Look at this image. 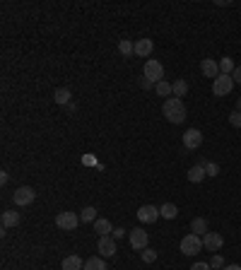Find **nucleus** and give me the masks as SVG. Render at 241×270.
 Returning <instances> with one entry per match:
<instances>
[{"label": "nucleus", "mask_w": 241, "mask_h": 270, "mask_svg": "<svg viewBox=\"0 0 241 270\" xmlns=\"http://www.w3.org/2000/svg\"><path fill=\"white\" fill-rule=\"evenodd\" d=\"M162 111H164V116H167L169 123H176V126H179V123H184V121H186V104H184V99L171 97V99L164 102Z\"/></svg>", "instance_id": "1"}, {"label": "nucleus", "mask_w": 241, "mask_h": 270, "mask_svg": "<svg viewBox=\"0 0 241 270\" xmlns=\"http://www.w3.org/2000/svg\"><path fill=\"white\" fill-rule=\"evenodd\" d=\"M200 249H203V236L188 234L181 239V253H184V256H198Z\"/></svg>", "instance_id": "2"}, {"label": "nucleus", "mask_w": 241, "mask_h": 270, "mask_svg": "<svg viewBox=\"0 0 241 270\" xmlns=\"http://www.w3.org/2000/svg\"><path fill=\"white\" fill-rule=\"evenodd\" d=\"M145 77H147V80L152 82V85L162 82V80H164V65H162L159 60L149 58L147 63H145Z\"/></svg>", "instance_id": "3"}, {"label": "nucleus", "mask_w": 241, "mask_h": 270, "mask_svg": "<svg viewBox=\"0 0 241 270\" xmlns=\"http://www.w3.org/2000/svg\"><path fill=\"white\" fill-rule=\"evenodd\" d=\"M234 85H237V82H234L232 75H220V77L212 82V94H215V97H227L229 92L234 90Z\"/></svg>", "instance_id": "4"}, {"label": "nucleus", "mask_w": 241, "mask_h": 270, "mask_svg": "<svg viewBox=\"0 0 241 270\" xmlns=\"http://www.w3.org/2000/svg\"><path fill=\"white\" fill-rule=\"evenodd\" d=\"M34 198H37V193H34V188H29V186H19V188H15V193H12V200H15L17 208L32 205Z\"/></svg>", "instance_id": "5"}, {"label": "nucleus", "mask_w": 241, "mask_h": 270, "mask_svg": "<svg viewBox=\"0 0 241 270\" xmlns=\"http://www.w3.org/2000/svg\"><path fill=\"white\" fill-rule=\"evenodd\" d=\"M77 224H80V215H75V213H58L56 215V227L63 232H75Z\"/></svg>", "instance_id": "6"}, {"label": "nucleus", "mask_w": 241, "mask_h": 270, "mask_svg": "<svg viewBox=\"0 0 241 270\" xmlns=\"http://www.w3.org/2000/svg\"><path fill=\"white\" fill-rule=\"evenodd\" d=\"M203 145V133L198 128H188L184 133V147L186 150H198Z\"/></svg>", "instance_id": "7"}, {"label": "nucleus", "mask_w": 241, "mask_h": 270, "mask_svg": "<svg viewBox=\"0 0 241 270\" xmlns=\"http://www.w3.org/2000/svg\"><path fill=\"white\" fill-rule=\"evenodd\" d=\"M130 246L135 249V251H143V249H147V232L145 229H140V227H135V229H130Z\"/></svg>", "instance_id": "8"}, {"label": "nucleus", "mask_w": 241, "mask_h": 270, "mask_svg": "<svg viewBox=\"0 0 241 270\" xmlns=\"http://www.w3.org/2000/svg\"><path fill=\"white\" fill-rule=\"evenodd\" d=\"M99 253L104 258H113L116 256V239L113 236H99V244H96Z\"/></svg>", "instance_id": "9"}, {"label": "nucleus", "mask_w": 241, "mask_h": 270, "mask_svg": "<svg viewBox=\"0 0 241 270\" xmlns=\"http://www.w3.org/2000/svg\"><path fill=\"white\" fill-rule=\"evenodd\" d=\"M222 244H224V236L217 234V232H207L203 236V249H207V251H220Z\"/></svg>", "instance_id": "10"}, {"label": "nucleus", "mask_w": 241, "mask_h": 270, "mask_svg": "<svg viewBox=\"0 0 241 270\" xmlns=\"http://www.w3.org/2000/svg\"><path fill=\"white\" fill-rule=\"evenodd\" d=\"M159 208H154V205H143V208H140V210H138V219H140V222H149V224H152V222H157V219H159Z\"/></svg>", "instance_id": "11"}, {"label": "nucleus", "mask_w": 241, "mask_h": 270, "mask_svg": "<svg viewBox=\"0 0 241 270\" xmlns=\"http://www.w3.org/2000/svg\"><path fill=\"white\" fill-rule=\"evenodd\" d=\"M200 70H203L205 77H212V80H217L222 72H220V63H215V60H210V58H205L203 63H200Z\"/></svg>", "instance_id": "12"}, {"label": "nucleus", "mask_w": 241, "mask_h": 270, "mask_svg": "<svg viewBox=\"0 0 241 270\" xmlns=\"http://www.w3.org/2000/svg\"><path fill=\"white\" fill-rule=\"evenodd\" d=\"M152 49H154L152 39H138L135 41V55H140V58H147L152 54Z\"/></svg>", "instance_id": "13"}, {"label": "nucleus", "mask_w": 241, "mask_h": 270, "mask_svg": "<svg viewBox=\"0 0 241 270\" xmlns=\"http://www.w3.org/2000/svg\"><path fill=\"white\" fill-rule=\"evenodd\" d=\"M60 268L63 270H82L85 268V261H82L80 256H68V258H63Z\"/></svg>", "instance_id": "14"}, {"label": "nucleus", "mask_w": 241, "mask_h": 270, "mask_svg": "<svg viewBox=\"0 0 241 270\" xmlns=\"http://www.w3.org/2000/svg\"><path fill=\"white\" fill-rule=\"evenodd\" d=\"M0 219H2V229H7V227H17L22 217H19V213H15V210H5Z\"/></svg>", "instance_id": "15"}, {"label": "nucleus", "mask_w": 241, "mask_h": 270, "mask_svg": "<svg viewBox=\"0 0 241 270\" xmlns=\"http://www.w3.org/2000/svg\"><path fill=\"white\" fill-rule=\"evenodd\" d=\"M94 232H96L99 236H111V232H113L111 222H109V219H104V217H99V219L94 222Z\"/></svg>", "instance_id": "16"}, {"label": "nucleus", "mask_w": 241, "mask_h": 270, "mask_svg": "<svg viewBox=\"0 0 241 270\" xmlns=\"http://www.w3.org/2000/svg\"><path fill=\"white\" fill-rule=\"evenodd\" d=\"M205 176H207V174H205L203 164H195V166H191V169H188V181H191V183H200Z\"/></svg>", "instance_id": "17"}, {"label": "nucleus", "mask_w": 241, "mask_h": 270, "mask_svg": "<svg viewBox=\"0 0 241 270\" xmlns=\"http://www.w3.org/2000/svg\"><path fill=\"white\" fill-rule=\"evenodd\" d=\"M70 97H73V94H70L68 87H58V90L53 92V102L60 104V107H68V104H70Z\"/></svg>", "instance_id": "18"}, {"label": "nucleus", "mask_w": 241, "mask_h": 270, "mask_svg": "<svg viewBox=\"0 0 241 270\" xmlns=\"http://www.w3.org/2000/svg\"><path fill=\"white\" fill-rule=\"evenodd\" d=\"M191 234H198V236L207 234V219H203V217H195V219L191 222Z\"/></svg>", "instance_id": "19"}, {"label": "nucleus", "mask_w": 241, "mask_h": 270, "mask_svg": "<svg viewBox=\"0 0 241 270\" xmlns=\"http://www.w3.org/2000/svg\"><path fill=\"white\" fill-rule=\"evenodd\" d=\"M159 215L164 217V219H176V217H179V208H176L174 203H164V205L159 208Z\"/></svg>", "instance_id": "20"}, {"label": "nucleus", "mask_w": 241, "mask_h": 270, "mask_svg": "<svg viewBox=\"0 0 241 270\" xmlns=\"http://www.w3.org/2000/svg\"><path fill=\"white\" fill-rule=\"evenodd\" d=\"M118 54L130 58V55L135 54V44H133L130 39H121V41H118Z\"/></svg>", "instance_id": "21"}, {"label": "nucleus", "mask_w": 241, "mask_h": 270, "mask_svg": "<svg viewBox=\"0 0 241 270\" xmlns=\"http://www.w3.org/2000/svg\"><path fill=\"white\" fill-rule=\"evenodd\" d=\"M186 92H188V82H186V80H176V82L171 85V94H174L176 99L186 97Z\"/></svg>", "instance_id": "22"}, {"label": "nucleus", "mask_w": 241, "mask_h": 270, "mask_svg": "<svg viewBox=\"0 0 241 270\" xmlns=\"http://www.w3.org/2000/svg\"><path fill=\"white\" fill-rule=\"evenodd\" d=\"M82 270H109L106 268V263H104V258H90V261H85V268Z\"/></svg>", "instance_id": "23"}, {"label": "nucleus", "mask_w": 241, "mask_h": 270, "mask_svg": "<svg viewBox=\"0 0 241 270\" xmlns=\"http://www.w3.org/2000/svg\"><path fill=\"white\" fill-rule=\"evenodd\" d=\"M96 219H99V217H96V210H94V208H85V210L80 213V222H85V224H92Z\"/></svg>", "instance_id": "24"}, {"label": "nucleus", "mask_w": 241, "mask_h": 270, "mask_svg": "<svg viewBox=\"0 0 241 270\" xmlns=\"http://www.w3.org/2000/svg\"><path fill=\"white\" fill-rule=\"evenodd\" d=\"M234 70H237V65H234V60H232L229 55L220 60V72H222V75H232Z\"/></svg>", "instance_id": "25"}, {"label": "nucleus", "mask_w": 241, "mask_h": 270, "mask_svg": "<svg viewBox=\"0 0 241 270\" xmlns=\"http://www.w3.org/2000/svg\"><path fill=\"white\" fill-rule=\"evenodd\" d=\"M154 92H157L159 97H169V94H171V85H169L167 80H162V82L154 85Z\"/></svg>", "instance_id": "26"}, {"label": "nucleus", "mask_w": 241, "mask_h": 270, "mask_svg": "<svg viewBox=\"0 0 241 270\" xmlns=\"http://www.w3.org/2000/svg\"><path fill=\"white\" fill-rule=\"evenodd\" d=\"M140 258H143L145 263H154V261H157V251L147 246V249H143V251H140Z\"/></svg>", "instance_id": "27"}, {"label": "nucleus", "mask_w": 241, "mask_h": 270, "mask_svg": "<svg viewBox=\"0 0 241 270\" xmlns=\"http://www.w3.org/2000/svg\"><path fill=\"white\" fill-rule=\"evenodd\" d=\"M203 166H205V174H207V176H217V174H220V164L203 162Z\"/></svg>", "instance_id": "28"}, {"label": "nucleus", "mask_w": 241, "mask_h": 270, "mask_svg": "<svg viewBox=\"0 0 241 270\" xmlns=\"http://www.w3.org/2000/svg\"><path fill=\"white\" fill-rule=\"evenodd\" d=\"M229 123H232L234 128H241V111H239V108L229 113Z\"/></svg>", "instance_id": "29"}, {"label": "nucleus", "mask_w": 241, "mask_h": 270, "mask_svg": "<svg viewBox=\"0 0 241 270\" xmlns=\"http://www.w3.org/2000/svg\"><path fill=\"white\" fill-rule=\"evenodd\" d=\"M224 266H227V263H224V258L220 256V253H215V256H212V261H210V268H224Z\"/></svg>", "instance_id": "30"}, {"label": "nucleus", "mask_w": 241, "mask_h": 270, "mask_svg": "<svg viewBox=\"0 0 241 270\" xmlns=\"http://www.w3.org/2000/svg\"><path fill=\"white\" fill-rule=\"evenodd\" d=\"M191 270H212V268H210V263H193Z\"/></svg>", "instance_id": "31"}, {"label": "nucleus", "mask_w": 241, "mask_h": 270, "mask_svg": "<svg viewBox=\"0 0 241 270\" xmlns=\"http://www.w3.org/2000/svg\"><path fill=\"white\" fill-rule=\"evenodd\" d=\"M232 77H234V82H237V85H241V65H237V70L232 72Z\"/></svg>", "instance_id": "32"}, {"label": "nucleus", "mask_w": 241, "mask_h": 270, "mask_svg": "<svg viewBox=\"0 0 241 270\" xmlns=\"http://www.w3.org/2000/svg\"><path fill=\"white\" fill-rule=\"evenodd\" d=\"M123 236H126V229H121V227L113 229V239H123Z\"/></svg>", "instance_id": "33"}, {"label": "nucleus", "mask_w": 241, "mask_h": 270, "mask_svg": "<svg viewBox=\"0 0 241 270\" xmlns=\"http://www.w3.org/2000/svg\"><path fill=\"white\" fill-rule=\"evenodd\" d=\"M140 87H145V90H149V87H154V85L149 82L147 77H143V80H140Z\"/></svg>", "instance_id": "34"}, {"label": "nucleus", "mask_w": 241, "mask_h": 270, "mask_svg": "<svg viewBox=\"0 0 241 270\" xmlns=\"http://www.w3.org/2000/svg\"><path fill=\"white\" fill-rule=\"evenodd\" d=\"M7 179H10V176H7V171H2V174H0V183L5 186V183H7Z\"/></svg>", "instance_id": "35"}, {"label": "nucleus", "mask_w": 241, "mask_h": 270, "mask_svg": "<svg viewBox=\"0 0 241 270\" xmlns=\"http://www.w3.org/2000/svg\"><path fill=\"white\" fill-rule=\"evenodd\" d=\"M222 270H241V266H237V263H232V266H224Z\"/></svg>", "instance_id": "36"}, {"label": "nucleus", "mask_w": 241, "mask_h": 270, "mask_svg": "<svg viewBox=\"0 0 241 270\" xmlns=\"http://www.w3.org/2000/svg\"><path fill=\"white\" fill-rule=\"evenodd\" d=\"M237 108H239V111H241V99H239V102H237Z\"/></svg>", "instance_id": "37"}]
</instances>
